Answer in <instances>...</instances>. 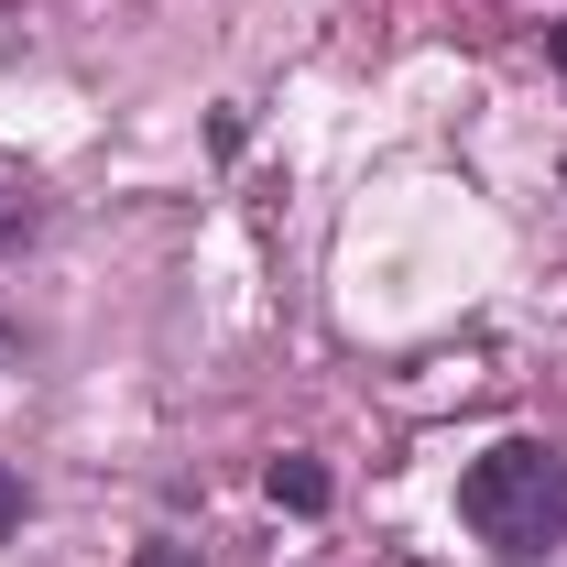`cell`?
I'll list each match as a JSON object with an SVG mask.
<instances>
[{
    "mask_svg": "<svg viewBox=\"0 0 567 567\" xmlns=\"http://www.w3.org/2000/svg\"><path fill=\"white\" fill-rule=\"evenodd\" d=\"M458 524L481 546H557L567 535V447L546 436H502L458 470Z\"/></svg>",
    "mask_w": 567,
    "mask_h": 567,
    "instance_id": "6da1fadb",
    "label": "cell"
},
{
    "mask_svg": "<svg viewBox=\"0 0 567 567\" xmlns=\"http://www.w3.org/2000/svg\"><path fill=\"white\" fill-rule=\"evenodd\" d=\"M262 492H274L284 513H328V470H317V458H274V470H262Z\"/></svg>",
    "mask_w": 567,
    "mask_h": 567,
    "instance_id": "7a4b0ae2",
    "label": "cell"
},
{
    "mask_svg": "<svg viewBox=\"0 0 567 567\" xmlns=\"http://www.w3.org/2000/svg\"><path fill=\"white\" fill-rule=\"evenodd\" d=\"M0 535H22V481L0 470Z\"/></svg>",
    "mask_w": 567,
    "mask_h": 567,
    "instance_id": "3957f363",
    "label": "cell"
},
{
    "mask_svg": "<svg viewBox=\"0 0 567 567\" xmlns=\"http://www.w3.org/2000/svg\"><path fill=\"white\" fill-rule=\"evenodd\" d=\"M132 567H197V546H142Z\"/></svg>",
    "mask_w": 567,
    "mask_h": 567,
    "instance_id": "277c9868",
    "label": "cell"
},
{
    "mask_svg": "<svg viewBox=\"0 0 567 567\" xmlns=\"http://www.w3.org/2000/svg\"><path fill=\"white\" fill-rule=\"evenodd\" d=\"M11 240H22V208H11V197H0V251H11Z\"/></svg>",
    "mask_w": 567,
    "mask_h": 567,
    "instance_id": "5b68a950",
    "label": "cell"
},
{
    "mask_svg": "<svg viewBox=\"0 0 567 567\" xmlns=\"http://www.w3.org/2000/svg\"><path fill=\"white\" fill-rule=\"evenodd\" d=\"M546 55H557V76H567V22H546Z\"/></svg>",
    "mask_w": 567,
    "mask_h": 567,
    "instance_id": "8992f818",
    "label": "cell"
}]
</instances>
